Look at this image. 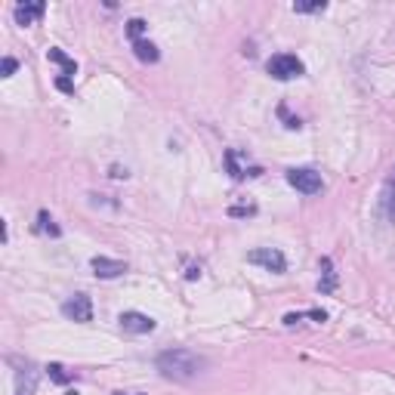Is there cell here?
<instances>
[{
	"label": "cell",
	"instance_id": "cell-1",
	"mask_svg": "<svg viewBox=\"0 0 395 395\" xmlns=\"http://www.w3.org/2000/svg\"><path fill=\"white\" fill-rule=\"evenodd\" d=\"M155 364H158V371H161L167 380L189 383V380H195L198 374L204 371V364H207V361H204L198 352L183 349V346H176V349H164V352L155 359Z\"/></svg>",
	"mask_w": 395,
	"mask_h": 395
},
{
	"label": "cell",
	"instance_id": "cell-18",
	"mask_svg": "<svg viewBox=\"0 0 395 395\" xmlns=\"http://www.w3.org/2000/svg\"><path fill=\"white\" fill-rule=\"evenodd\" d=\"M19 68V62L13 59V56H6L4 59V65H0V74H4V78H13V71Z\"/></svg>",
	"mask_w": 395,
	"mask_h": 395
},
{
	"label": "cell",
	"instance_id": "cell-9",
	"mask_svg": "<svg viewBox=\"0 0 395 395\" xmlns=\"http://www.w3.org/2000/svg\"><path fill=\"white\" fill-rule=\"evenodd\" d=\"M37 389V371L31 364H25L22 371H16V395H34Z\"/></svg>",
	"mask_w": 395,
	"mask_h": 395
},
{
	"label": "cell",
	"instance_id": "cell-12",
	"mask_svg": "<svg viewBox=\"0 0 395 395\" xmlns=\"http://www.w3.org/2000/svg\"><path fill=\"white\" fill-rule=\"evenodd\" d=\"M46 59H50V62H56V65H62L65 78H74V74H78V65H74V59H68V56H65L62 50H56V46H53L50 53H46Z\"/></svg>",
	"mask_w": 395,
	"mask_h": 395
},
{
	"label": "cell",
	"instance_id": "cell-14",
	"mask_svg": "<svg viewBox=\"0 0 395 395\" xmlns=\"http://www.w3.org/2000/svg\"><path fill=\"white\" fill-rule=\"evenodd\" d=\"M37 232H46V235H53V238H59V225H53V216L46 210L37 213Z\"/></svg>",
	"mask_w": 395,
	"mask_h": 395
},
{
	"label": "cell",
	"instance_id": "cell-7",
	"mask_svg": "<svg viewBox=\"0 0 395 395\" xmlns=\"http://www.w3.org/2000/svg\"><path fill=\"white\" fill-rule=\"evenodd\" d=\"M90 266H93V272H96V278H118V275L127 272V262L108 260V257H93Z\"/></svg>",
	"mask_w": 395,
	"mask_h": 395
},
{
	"label": "cell",
	"instance_id": "cell-5",
	"mask_svg": "<svg viewBox=\"0 0 395 395\" xmlns=\"http://www.w3.org/2000/svg\"><path fill=\"white\" fill-rule=\"evenodd\" d=\"M62 315L68 318V322H81V324L93 322V299L87 294H74L71 299L62 303Z\"/></svg>",
	"mask_w": 395,
	"mask_h": 395
},
{
	"label": "cell",
	"instance_id": "cell-20",
	"mask_svg": "<svg viewBox=\"0 0 395 395\" xmlns=\"http://www.w3.org/2000/svg\"><path fill=\"white\" fill-rule=\"evenodd\" d=\"M56 87L65 90V93H71V90H74V87H71V78H59V81H56Z\"/></svg>",
	"mask_w": 395,
	"mask_h": 395
},
{
	"label": "cell",
	"instance_id": "cell-10",
	"mask_svg": "<svg viewBox=\"0 0 395 395\" xmlns=\"http://www.w3.org/2000/svg\"><path fill=\"white\" fill-rule=\"evenodd\" d=\"M43 4H19L16 6V22L19 25H31V22H37V19L43 16Z\"/></svg>",
	"mask_w": 395,
	"mask_h": 395
},
{
	"label": "cell",
	"instance_id": "cell-21",
	"mask_svg": "<svg viewBox=\"0 0 395 395\" xmlns=\"http://www.w3.org/2000/svg\"><path fill=\"white\" fill-rule=\"evenodd\" d=\"M115 395H139V392H115Z\"/></svg>",
	"mask_w": 395,
	"mask_h": 395
},
{
	"label": "cell",
	"instance_id": "cell-4",
	"mask_svg": "<svg viewBox=\"0 0 395 395\" xmlns=\"http://www.w3.org/2000/svg\"><path fill=\"white\" fill-rule=\"evenodd\" d=\"M247 262H253V266H262L266 272H275V275H281V272L287 269V260L284 253L275 250V247H257L247 253Z\"/></svg>",
	"mask_w": 395,
	"mask_h": 395
},
{
	"label": "cell",
	"instance_id": "cell-11",
	"mask_svg": "<svg viewBox=\"0 0 395 395\" xmlns=\"http://www.w3.org/2000/svg\"><path fill=\"white\" fill-rule=\"evenodd\" d=\"M133 53H136V59L145 62V65H155L158 59H161V50H158L152 41H136L133 43Z\"/></svg>",
	"mask_w": 395,
	"mask_h": 395
},
{
	"label": "cell",
	"instance_id": "cell-6",
	"mask_svg": "<svg viewBox=\"0 0 395 395\" xmlns=\"http://www.w3.org/2000/svg\"><path fill=\"white\" fill-rule=\"evenodd\" d=\"M118 322H120V327H124L127 334H152L155 331V318H148L143 312H124Z\"/></svg>",
	"mask_w": 395,
	"mask_h": 395
},
{
	"label": "cell",
	"instance_id": "cell-3",
	"mask_svg": "<svg viewBox=\"0 0 395 395\" xmlns=\"http://www.w3.org/2000/svg\"><path fill=\"white\" fill-rule=\"evenodd\" d=\"M287 183H290V189H297V192H303V195H318V192L324 189L322 173L312 170V167H290V170H287Z\"/></svg>",
	"mask_w": 395,
	"mask_h": 395
},
{
	"label": "cell",
	"instance_id": "cell-15",
	"mask_svg": "<svg viewBox=\"0 0 395 395\" xmlns=\"http://www.w3.org/2000/svg\"><path fill=\"white\" fill-rule=\"evenodd\" d=\"M46 374H50V380H53V383H59V386H65V383H71V374L65 371L62 364H56V361L50 364V368H46Z\"/></svg>",
	"mask_w": 395,
	"mask_h": 395
},
{
	"label": "cell",
	"instance_id": "cell-16",
	"mask_svg": "<svg viewBox=\"0 0 395 395\" xmlns=\"http://www.w3.org/2000/svg\"><path fill=\"white\" fill-rule=\"evenodd\" d=\"M143 31H145V22H143V19H130V22H127V34L133 37V43L143 41Z\"/></svg>",
	"mask_w": 395,
	"mask_h": 395
},
{
	"label": "cell",
	"instance_id": "cell-19",
	"mask_svg": "<svg viewBox=\"0 0 395 395\" xmlns=\"http://www.w3.org/2000/svg\"><path fill=\"white\" fill-rule=\"evenodd\" d=\"M229 213L232 216H250V213H257V207H232Z\"/></svg>",
	"mask_w": 395,
	"mask_h": 395
},
{
	"label": "cell",
	"instance_id": "cell-13",
	"mask_svg": "<svg viewBox=\"0 0 395 395\" xmlns=\"http://www.w3.org/2000/svg\"><path fill=\"white\" fill-rule=\"evenodd\" d=\"M322 269H324V281H318V290L322 294H334V287H337V272H334V266H331V260H322Z\"/></svg>",
	"mask_w": 395,
	"mask_h": 395
},
{
	"label": "cell",
	"instance_id": "cell-2",
	"mask_svg": "<svg viewBox=\"0 0 395 395\" xmlns=\"http://www.w3.org/2000/svg\"><path fill=\"white\" fill-rule=\"evenodd\" d=\"M266 71L275 81H294V78H303L306 65L299 62L297 56H290V53H278V56H272V59L266 62Z\"/></svg>",
	"mask_w": 395,
	"mask_h": 395
},
{
	"label": "cell",
	"instance_id": "cell-8",
	"mask_svg": "<svg viewBox=\"0 0 395 395\" xmlns=\"http://www.w3.org/2000/svg\"><path fill=\"white\" fill-rule=\"evenodd\" d=\"M241 161V152H235V148H229L225 152V167H229V173L235 176V180H244V176H260L262 173V167H253V164H238Z\"/></svg>",
	"mask_w": 395,
	"mask_h": 395
},
{
	"label": "cell",
	"instance_id": "cell-17",
	"mask_svg": "<svg viewBox=\"0 0 395 395\" xmlns=\"http://www.w3.org/2000/svg\"><path fill=\"white\" fill-rule=\"evenodd\" d=\"M324 6V0H309V4H294V13H322Z\"/></svg>",
	"mask_w": 395,
	"mask_h": 395
}]
</instances>
